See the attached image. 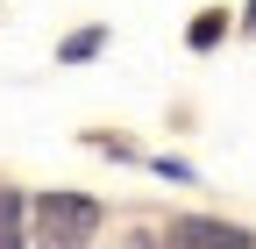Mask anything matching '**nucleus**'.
<instances>
[{
	"label": "nucleus",
	"instance_id": "nucleus-1",
	"mask_svg": "<svg viewBox=\"0 0 256 249\" xmlns=\"http://www.w3.org/2000/svg\"><path fill=\"white\" fill-rule=\"evenodd\" d=\"M92 228H100V200H86V192H43L36 200V242L43 249H78Z\"/></svg>",
	"mask_w": 256,
	"mask_h": 249
},
{
	"label": "nucleus",
	"instance_id": "nucleus-2",
	"mask_svg": "<svg viewBox=\"0 0 256 249\" xmlns=\"http://www.w3.org/2000/svg\"><path fill=\"white\" fill-rule=\"evenodd\" d=\"M171 249H256V235H242L235 221H214V214H185L171 221Z\"/></svg>",
	"mask_w": 256,
	"mask_h": 249
},
{
	"label": "nucleus",
	"instance_id": "nucleus-3",
	"mask_svg": "<svg viewBox=\"0 0 256 249\" xmlns=\"http://www.w3.org/2000/svg\"><path fill=\"white\" fill-rule=\"evenodd\" d=\"M0 249H28V206L14 185H0Z\"/></svg>",
	"mask_w": 256,
	"mask_h": 249
},
{
	"label": "nucleus",
	"instance_id": "nucleus-4",
	"mask_svg": "<svg viewBox=\"0 0 256 249\" xmlns=\"http://www.w3.org/2000/svg\"><path fill=\"white\" fill-rule=\"evenodd\" d=\"M220 28H228L220 14H200V22H192V50H214V43H220Z\"/></svg>",
	"mask_w": 256,
	"mask_h": 249
},
{
	"label": "nucleus",
	"instance_id": "nucleus-5",
	"mask_svg": "<svg viewBox=\"0 0 256 249\" xmlns=\"http://www.w3.org/2000/svg\"><path fill=\"white\" fill-rule=\"evenodd\" d=\"M92 50H100V28H86V36L64 43V64H72V57H92Z\"/></svg>",
	"mask_w": 256,
	"mask_h": 249
}]
</instances>
